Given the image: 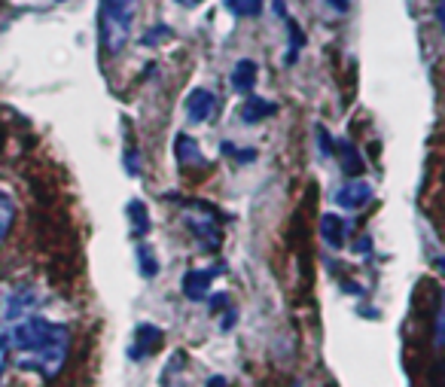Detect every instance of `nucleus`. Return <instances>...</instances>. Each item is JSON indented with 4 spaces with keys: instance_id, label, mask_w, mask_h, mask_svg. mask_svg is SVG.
<instances>
[{
    "instance_id": "1",
    "label": "nucleus",
    "mask_w": 445,
    "mask_h": 387,
    "mask_svg": "<svg viewBox=\"0 0 445 387\" xmlns=\"http://www.w3.org/2000/svg\"><path fill=\"white\" fill-rule=\"evenodd\" d=\"M70 354V330L64 323H52L43 318L25 314L9 330V357L22 372H34L52 381L64 369Z\"/></svg>"
},
{
    "instance_id": "2",
    "label": "nucleus",
    "mask_w": 445,
    "mask_h": 387,
    "mask_svg": "<svg viewBox=\"0 0 445 387\" xmlns=\"http://www.w3.org/2000/svg\"><path fill=\"white\" fill-rule=\"evenodd\" d=\"M140 0H104L101 6V43L110 55H116L125 46L131 34V22L137 16Z\"/></svg>"
},
{
    "instance_id": "3",
    "label": "nucleus",
    "mask_w": 445,
    "mask_h": 387,
    "mask_svg": "<svg viewBox=\"0 0 445 387\" xmlns=\"http://www.w3.org/2000/svg\"><path fill=\"white\" fill-rule=\"evenodd\" d=\"M214 110H217V98H214V91H205V89H196L189 95L186 101V113L192 122H205L214 116Z\"/></svg>"
},
{
    "instance_id": "4",
    "label": "nucleus",
    "mask_w": 445,
    "mask_h": 387,
    "mask_svg": "<svg viewBox=\"0 0 445 387\" xmlns=\"http://www.w3.org/2000/svg\"><path fill=\"white\" fill-rule=\"evenodd\" d=\"M372 198V189L366 183H354V186H345L339 192V205L342 208H363Z\"/></svg>"
},
{
    "instance_id": "5",
    "label": "nucleus",
    "mask_w": 445,
    "mask_h": 387,
    "mask_svg": "<svg viewBox=\"0 0 445 387\" xmlns=\"http://www.w3.org/2000/svg\"><path fill=\"white\" fill-rule=\"evenodd\" d=\"M13 223H16V201L9 192L0 189V244H4L6 235L13 232Z\"/></svg>"
},
{
    "instance_id": "6",
    "label": "nucleus",
    "mask_w": 445,
    "mask_h": 387,
    "mask_svg": "<svg viewBox=\"0 0 445 387\" xmlns=\"http://www.w3.org/2000/svg\"><path fill=\"white\" fill-rule=\"evenodd\" d=\"M159 342H162V332L156 327H137V344L140 348H135V357H147L150 351H156L159 348Z\"/></svg>"
},
{
    "instance_id": "7",
    "label": "nucleus",
    "mask_w": 445,
    "mask_h": 387,
    "mask_svg": "<svg viewBox=\"0 0 445 387\" xmlns=\"http://www.w3.org/2000/svg\"><path fill=\"white\" fill-rule=\"evenodd\" d=\"M208 281H210V274H205V271H189L186 278H184V290H186V296H189V299H205V293H208Z\"/></svg>"
},
{
    "instance_id": "8",
    "label": "nucleus",
    "mask_w": 445,
    "mask_h": 387,
    "mask_svg": "<svg viewBox=\"0 0 445 387\" xmlns=\"http://www.w3.org/2000/svg\"><path fill=\"white\" fill-rule=\"evenodd\" d=\"M254 77H257L254 61H238V64H235V79H232V83H235L238 91H247L250 86H254Z\"/></svg>"
},
{
    "instance_id": "9",
    "label": "nucleus",
    "mask_w": 445,
    "mask_h": 387,
    "mask_svg": "<svg viewBox=\"0 0 445 387\" xmlns=\"http://www.w3.org/2000/svg\"><path fill=\"white\" fill-rule=\"evenodd\" d=\"M323 238L332 247H342V220L339 217H323Z\"/></svg>"
},
{
    "instance_id": "10",
    "label": "nucleus",
    "mask_w": 445,
    "mask_h": 387,
    "mask_svg": "<svg viewBox=\"0 0 445 387\" xmlns=\"http://www.w3.org/2000/svg\"><path fill=\"white\" fill-rule=\"evenodd\" d=\"M177 159L180 162H201V156L196 152V144H192L189 138H180L177 140Z\"/></svg>"
},
{
    "instance_id": "11",
    "label": "nucleus",
    "mask_w": 445,
    "mask_h": 387,
    "mask_svg": "<svg viewBox=\"0 0 445 387\" xmlns=\"http://www.w3.org/2000/svg\"><path fill=\"white\" fill-rule=\"evenodd\" d=\"M271 110H275L271 104L262 107V104H257V98H250L247 104H244V119H254V122H257V119H262V116H269Z\"/></svg>"
},
{
    "instance_id": "12",
    "label": "nucleus",
    "mask_w": 445,
    "mask_h": 387,
    "mask_svg": "<svg viewBox=\"0 0 445 387\" xmlns=\"http://www.w3.org/2000/svg\"><path fill=\"white\" fill-rule=\"evenodd\" d=\"M128 213H135V229H137V232H147V229H150L147 211H144V205H140V201H131V208H128Z\"/></svg>"
},
{
    "instance_id": "13",
    "label": "nucleus",
    "mask_w": 445,
    "mask_h": 387,
    "mask_svg": "<svg viewBox=\"0 0 445 387\" xmlns=\"http://www.w3.org/2000/svg\"><path fill=\"white\" fill-rule=\"evenodd\" d=\"M6 363H9V335L0 332V378H4Z\"/></svg>"
},
{
    "instance_id": "14",
    "label": "nucleus",
    "mask_w": 445,
    "mask_h": 387,
    "mask_svg": "<svg viewBox=\"0 0 445 387\" xmlns=\"http://www.w3.org/2000/svg\"><path fill=\"white\" fill-rule=\"evenodd\" d=\"M436 22H439L442 34H445V0H436Z\"/></svg>"
},
{
    "instance_id": "15",
    "label": "nucleus",
    "mask_w": 445,
    "mask_h": 387,
    "mask_svg": "<svg viewBox=\"0 0 445 387\" xmlns=\"http://www.w3.org/2000/svg\"><path fill=\"white\" fill-rule=\"evenodd\" d=\"M436 342H439V344L445 342V311H442V318H439V332H436Z\"/></svg>"
},
{
    "instance_id": "16",
    "label": "nucleus",
    "mask_w": 445,
    "mask_h": 387,
    "mask_svg": "<svg viewBox=\"0 0 445 387\" xmlns=\"http://www.w3.org/2000/svg\"><path fill=\"white\" fill-rule=\"evenodd\" d=\"M329 4H332V6H336V9H339V13H345V9H348V0H329Z\"/></svg>"
},
{
    "instance_id": "17",
    "label": "nucleus",
    "mask_w": 445,
    "mask_h": 387,
    "mask_svg": "<svg viewBox=\"0 0 445 387\" xmlns=\"http://www.w3.org/2000/svg\"><path fill=\"white\" fill-rule=\"evenodd\" d=\"M180 4H186V6H192V4H198V0H180Z\"/></svg>"
},
{
    "instance_id": "18",
    "label": "nucleus",
    "mask_w": 445,
    "mask_h": 387,
    "mask_svg": "<svg viewBox=\"0 0 445 387\" xmlns=\"http://www.w3.org/2000/svg\"><path fill=\"white\" fill-rule=\"evenodd\" d=\"M439 269H442V271H445V259H439Z\"/></svg>"
}]
</instances>
